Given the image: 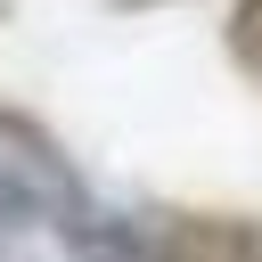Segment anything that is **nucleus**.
Listing matches in <instances>:
<instances>
[{
    "label": "nucleus",
    "instance_id": "1",
    "mask_svg": "<svg viewBox=\"0 0 262 262\" xmlns=\"http://www.w3.org/2000/svg\"><path fill=\"white\" fill-rule=\"evenodd\" d=\"M0 213L49 221V229H66V237L90 229V188H82L74 156H66L57 131H41L25 106H0Z\"/></svg>",
    "mask_w": 262,
    "mask_h": 262
},
{
    "label": "nucleus",
    "instance_id": "2",
    "mask_svg": "<svg viewBox=\"0 0 262 262\" xmlns=\"http://www.w3.org/2000/svg\"><path fill=\"white\" fill-rule=\"evenodd\" d=\"M123 246L131 262H262V229L229 213H139Z\"/></svg>",
    "mask_w": 262,
    "mask_h": 262
},
{
    "label": "nucleus",
    "instance_id": "3",
    "mask_svg": "<svg viewBox=\"0 0 262 262\" xmlns=\"http://www.w3.org/2000/svg\"><path fill=\"white\" fill-rule=\"evenodd\" d=\"M221 49H229V66H237V74L254 82V98H262V0H229Z\"/></svg>",
    "mask_w": 262,
    "mask_h": 262
}]
</instances>
